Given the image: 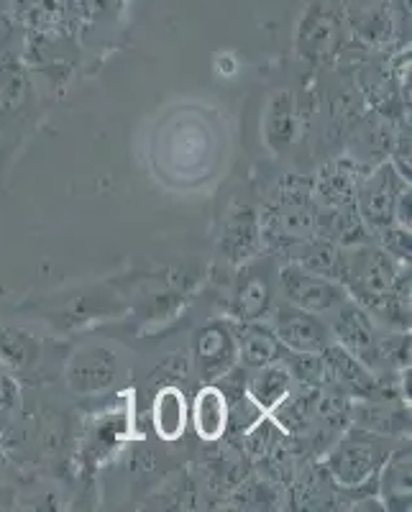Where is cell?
Returning <instances> with one entry per match:
<instances>
[{
  "label": "cell",
  "instance_id": "6da1fadb",
  "mask_svg": "<svg viewBox=\"0 0 412 512\" xmlns=\"http://www.w3.org/2000/svg\"><path fill=\"white\" fill-rule=\"evenodd\" d=\"M402 274L405 269L382 246H343L341 285L366 313H374L395 292Z\"/></svg>",
  "mask_w": 412,
  "mask_h": 512
},
{
  "label": "cell",
  "instance_id": "7a4b0ae2",
  "mask_svg": "<svg viewBox=\"0 0 412 512\" xmlns=\"http://www.w3.org/2000/svg\"><path fill=\"white\" fill-rule=\"evenodd\" d=\"M262 223V241L287 249L318 236V205L313 200V187L300 180H290L274 195Z\"/></svg>",
  "mask_w": 412,
  "mask_h": 512
},
{
  "label": "cell",
  "instance_id": "3957f363",
  "mask_svg": "<svg viewBox=\"0 0 412 512\" xmlns=\"http://www.w3.org/2000/svg\"><path fill=\"white\" fill-rule=\"evenodd\" d=\"M387 456V438L374 431L356 428V431L338 438L331 451L325 454V472L333 482L346 489L364 487L366 482L377 479Z\"/></svg>",
  "mask_w": 412,
  "mask_h": 512
},
{
  "label": "cell",
  "instance_id": "277c9868",
  "mask_svg": "<svg viewBox=\"0 0 412 512\" xmlns=\"http://www.w3.org/2000/svg\"><path fill=\"white\" fill-rule=\"evenodd\" d=\"M405 185V177L392 164H382L379 169H374L372 175H366L364 180L356 182L354 203L366 228L379 233L395 223L397 195Z\"/></svg>",
  "mask_w": 412,
  "mask_h": 512
},
{
  "label": "cell",
  "instance_id": "5b68a950",
  "mask_svg": "<svg viewBox=\"0 0 412 512\" xmlns=\"http://www.w3.org/2000/svg\"><path fill=\"white\" fill-rule=\"evenodd\" d=\"M279 287L287 303L313 315H331L338 305L349 300V292L341 282L305 272L292 262L279 269Z\"/></svg>",
  "mask_w": 412,
  "mask_h": 512
},
{
  "label": "cell",
  "instance_id": "8992f818",
  "mask_svg": "<svg viewBox=\"0 0 412 512\" xmlns=\"http://www.w3.org/2000/svg\"><path fill=\"white\" fill-rule=\"evenodd\" d=\"M331 318L333 320L328 328H331L333 341L343 346L349 354H354L359 361H364L366 367L374 372L382 356H379V333L372 315L349 297L346 303L333 310Z\"/></svg>",
  "mask_w": 412,
  "mask_h": 512
},
{
  "label": "cell",
  "instance_id": "52a82bcc",
  "mask_svg": "<svg viewBox=\"0 0 412 512\" xmlns=\"http://www.w3.org/2000/svg\"><path fill=\"white\" fill-rule=\"evenodd\" d=\"M274 336L282 341L287 351H308V354H320L325 346L331 344V328L320 320V315L300 310L295 305H279L272 310Z\"/></svg>",
  "mask_w": 412,
  "mask_h": 512
},
{
  "label": "cell",
  "instance_id": "ba28073f",
  "mask_svg": "<svg viewBox=\"0 0 412 512\" xmlns=\"http://www.w3.org/2000/svg\"><path fill=\"white\" fill-rule=\"evenodd\" d=\"M274 285H272V262H249L236 277L231 292V313L241 323L267 318L272 310Z\"/></svg>",
  "mask_w": 412,
  "mask_h": 512
},
{
  "label": "cell",
  "instance_id": "9c48e42d",
  "mask_svg": "<svg viewBox=\"0 0 412 512\" xmlns=\"http://www.w3.org/2000/svg\"><path fill=\"white\" fill-rule=\"evenodd\" d=\"M195 359H198L200 374L208 382L223 379L228 372H233L238 361L236 331L228 323H208L195 336Z\"/></svg>",
  "mask_w": 412,
  "mask_h": 512
},
{
  "label": "cell",
  "instance_id": "30bf717a",
  "mask_svg": "<svg viewBox=\"0 0 412 512\" xmlns=\"http://www.w3.org/2000/svg\"><path fill=\"white\" fill-rule=\"evenodd\" d=\"M343 39V21L333 8L315 3L305 11L297 31V44L308 59L331 57Z\"/></svg>",
  "mask_w": 412,
  "mask_h": 512
},
{
  "label": "cell",
  "instance_id": "8fae6325",
  "mask_svg": "<svg viewBox=\"0 0 412 512\" xmlns=\"http://www.w3.org/2000/svg\"><path fill=\"white\" fill-rule=\"evenodd\" d=\"M262 223L251 205H236L223 223L221 251L228 262L244 264L262 249Z\"/></svg>",
  "mask_w": 412,
  "mask_h": 512
},
{
  "label": "cell",
  "instance_id": "7c38bea8",
  "mask_svg": "<svg viewBox=\"0 0 412 512\" xmlns=\"http://www.w3.org/2000/svg\"><path fill=\"white\" fill-rule=\"evenodd\" d=\"M323 359L331 372V384L341 387L343 395H356V397H374L379 390V379L372 369L366 367L364 361L356 359L354 354L338 346L336 341L323 349Z\"/></svg>",
  "mask_w": 412,
  "mask_h": 512
},
{
  "label": "cell",
  "instance_id": "4fadbf2b",
  "mask_svg": "<svg viewBox=\"0 0 412 512\" xmlns=\"http://www.w3.org/2000/svg\"><path fill=\"white\" fill-rule=\"evenodd\" d=\"M70 384L77 392H100L111 387L118 377V359L103 346H88L77 351L70 364Z\"/></svg>",
  "mask_w": 412,
  "mask_h": 512
},
{
  "label": "cell",
  "instance_id": "5bb4252c",
  "mask_svg": "<svg viewBox=\"0 0 412 512\" xmlns=\"http://www.w3.org/2000/svg\"><path fill=\"white\" fill-rule=\"evenodd\" d=\"M238 361L246 369H262L267 364H277L287 356V349L282 346L274 331L269 326H262L259 320L254 323H241L236 331Z\"/></svg>",
  "mask_w": 412,
  "mask_h": 512
},
{
  "label": "cell",
  "instance_id": "9a60e30c",
  "mask_svg": "<svg viewBox=\"0 0 412 512\" xmlns=\"http://www.w3.org/2000/svg\"><path fill=\"white\" fill-rule=\"evenodd\" d=\"M285 254L290 256V262L302 267L305 272H313L318 277H328V280L341 282L343 277V246L336 241H328L323 236H315L302 244L287 246Z\"/></svg>",
  "mask_w": 412,
  "mask_h": 512
},
{
  "label": "cell",
  "instance_id": "2e32d148",
  "mask_svg": "<svg viewBox=\"0 0 412 512\" xmlns=\"http://www.w3.org/2000/svg\"><path fill=\"white\" fill-rule=\"evenodd\" d=\"M192 423H195V431L203 441H221L228 431V395L208 384L195 397V405H192Z\"/></svg>",
  "mask_w": 412,
  "mask_h": 512
},
{
  "label": "cell",
  "instance_id": "e0dca14e",
  "mask_svg": "<svg viewBox=\"0 0 412 512\" xmlns=\"http://www.w3.org/2000/svg\"><path fill=\"white\" fill-rule=\"evenodd\" d=\"M377 477L384 505L410 510V446H402L395 454H389Z\"/></svg>",
  "mask_w": 412,
  "mask_h": 512
},
{
  "label": "cell",
  "instance_id": "ac0fdd59",
  "mask_svg": "<svg viewBox=\"0 0 412 512\" xmlns=\"http://www.w3.org/2000/svg\"><path fill=\"white\" fill-rule=\"evenodd\" d=\"M254 377L249 382V397L259 405V408L267 413L272 410L277 402H282L287 397V392L292 390V377L287 372V367L282 361L277 364H267L262 369H254Z\"/></svg>",
  "mask_w": 412,
  "mask_h": 512
},
{
  "label": "cell",
  "instance_id": "d6986e66",
  "mask_svg": "<svg viewBox=\"0 0 412 512\" xmlns=\"http://www.w3.org/2000/svg\"><path fill=\"white\" fill-rule=\"evenodd\" d=\"M154 428L164 441H177L187 428V402L177 387H164L154 400Z\"/></svg>",
  "mask_w": 412,
  "mask_h": 512
},
{
  "label": "cell",
  "instance_id": "ffe728a7",
  "mask_svg": "<svg viewBox=\"0 0 412 512\" xmlns=\"http://www.w3.org/2000/svg\"><path fill=\"white\" fill-rule=\"evenodd\" d=\"M267 141L274 152H282L295 136V105L290 93L274 95L267 111Z\"/></svg>",
  "mask_w": 412,
  "mask_h": 512
},
{
  "label": "cell",
  "instance_id": "44dd1931",
  "mask_svg": "<svg viewBox=\"0 0 412 512\" xmlns=\"http://www.w3.org/2000/svg\"><path fill=\"white\" fill-rule=\"evenodd\" d=\"M282 364L287 367L290 377L297 379L300 384H308V387H328L331 384V372H328V364L323 359V351L320 354L287 351Z\"/></svg>",
  "mask_w": 412,
  "mask_h": 512
},
{
  "label": "cell",
  "instance_id": "7402d4cb",
  "mask_svg": "<svg viewBox=\"0 0 412 512\" xmlns=\"http://www.w3.org/2000/svg\"><path fill=\"white\" fill-rule=\"evenodd\" d=\"M356 34L366 41H384L392 34V16L384 6H369L361 8L351 21Z\"/></svg>",
  "mask_w": 412,
  "mask_h": 512
},
{
  "label": "cell",
  "instance_id": "603a6c76",
  "mask_svg": "<svg viewBox=\"0 0 412 512\" xmlns=\"http://www.w3.org/2000/svg\"><path fill=\"white\" fill-rule=\"evenodd\" d=\"M356 423L366 425V431H374L379 436L405 431L407 425H410L402 410H387V405H382V408H364L361 413H356Z\"/></svg>",
  "mask_w": 412,
  "mask_h": 512
},
{
  "label": "cell",
  "instance_id": "cb8c5ba5",
  "mask_svg": "<svg viewBox=\"0 0 412 512\" xmlns=\"http://www.w3.org/2000/svg\"><path fill=\"white\" fill-rule=\"evenodd\" d=\"M379 239H382L384 251L395 256L397 262H410V231L407 228L392 223L384 231H379Z\"/></svg>",
  "mask_w": 412,
  "mask_h": 512
}]
</instances>
